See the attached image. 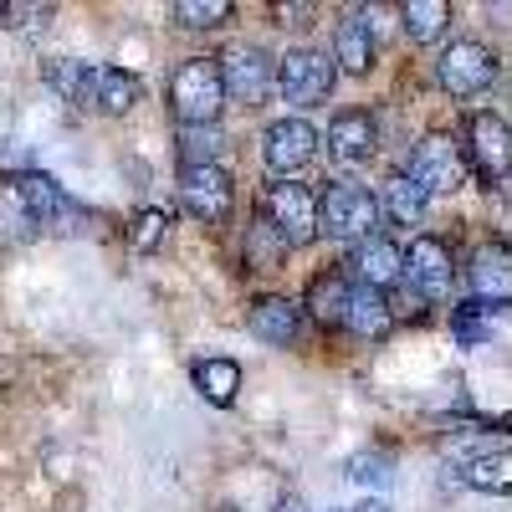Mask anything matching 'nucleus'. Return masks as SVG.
<instances>
[{
    "label": "nucleus",
    "instance_id": "nucleus-9",
    "mask_svg": "<svg viewBox=\"0 0 512 512\" xmlns=\"http://www.w3.org/2000/svg\"><path fill=\"white\" fill-rule=\"evenodd\" d=\"M497 57L482 47V41H451V47L441 52V62H436V77H441V88L451 93V98H477V93H487L492 82H497Z\"/></svg>",
    "mask_w": 512,
    "mask_h": 512
},
{
    "label": "nucleus",
    "instance_id": "nucleus-2",
    "mask_svg": "<svg viewBox=\"0 0 512 512\" xmlns=\"http://www.w3.org/2000/svg\"><path fill=\"white\" fill-rule=\"evenodd\" d=\"M272 88L282 93V103L292 108H318L333 98L338 88V67L328 62V52H308V47H297L287 57H277V82Z\"/></svg>",
    "mask_w": 512,
    "mask_h": 512
},
{
    "label": "nucleus",
    "instance_id": "nucleus-30",
    "mask_svg": "<svg viewBox=\"0 0 512 512\" xmlns=\"http://www.w3.org/2000/svg\"><path fill=\"white\" fill-rule=\"evenodd\" d=\"M482 313H492V308H482V303H461L456 308V338H461V344L466 349H477V344H487V338H492V323L482 318Z\"/></svg>",
    "mask_w": 512,
    "mask_h": 512
},
{
    "label": "nucleus",
    "instance_id": "nucleus-1",
    "mask_svg": "<svg viewBox=\"0 0 512 512\" xmlns=\"http://www.w3.org/2000/svg\"><path fill=\"white\" fill-rule=\"evenodd\" d=\"M169 108H175L180 128H205L216 123L226 108V88H221V67L216 57H185L169 77Z\"/></svg>",
    "mask_w": 512,
    "mask_h": 512
},
{
    "label": "nucleus",
    "instance_id": "nucleus-14",
    "mask_svg": "<svg viewBox=\"0 0 512 512\" xmlns=\"http://www.w3.org/2000/svg\"><path fill=\"white\" fill-rule=\"evenodd\" d=\"M333 328H349L354 338H384V333L395 328V308L384 303V292H369V287H359V282L349 277Z\"/></svg>",
    "mask_w": 512,
    "mask_h": 512
},
{
    "label": "nucleus",
    "instance_id": "nucleus-4",
    "mask_svg": "<svg viewBox=\"0 0 512 512\" xmlns=\"http://www.w3.org/2000/svg\"><path fill=\"white\" fill-rule=\"evenodd\" d=\"M374 226H379V200L364 185H328V195H318V236L369 241Z\"/></svg>",
    "mask_w": 512,
    "mask_h": 512
},
{
    "label": "nucleus",
    "instance_id": "nucleus-22",
    "mask_svg": "<svg viewBox=\"0 0 512 512\" xmlns=\"http://www.w3.org/2000/svg\"><path fill=\"white\" fill-rule=\"evenodd\" d=\"M425 205H431V195H425L410 175H395L390 185H384V200H379V210H390L395 226H420L425 221Z\"/></svg>",
    "mask_w": 512,
    "mask_h": 512
},
{
    "label": "nucleus",
    "instance_id": "nucleus-24",
    "mask_svg": "<svg viewBox=\"0 0 512 512\" xmlns=\"http://www.w3.org/2000/svg\"><path fill=\"white\" fill-rule=\"evenodd\" d=\"M461 482L477 487V492H507V446H497L487 456H472L461 466Z\"/></svg>",
    "mask_w": 512,
    "mask_h": 512
},
{
    "label": "nucleus",
    "instance_id": "nucleus-7",
    "mask_svg": "<svg viewBox=\"0 0 512 512\" xmlns=\"http://www.w3.org/2000/svg\"><path fill=\"white\" fill-rule=\"evenodd\" d=\"M461 159L477 169V180L487 190H497L507 180V164H512V134H507V118L502 113H472L466 123V144Z\"/></svg>",
    "mask_w": 512,
    "mask_h": 512
},
{
    "label": "nucleus",
    "instance_id": "nucleus-6",
    "mask_svg": "<svg viewBox=\"0 0 512 512\" xmlns=\"http://www.w3.org/2000/svg\"><path fill=\"white\" fill-rule=\"evenodd\" d=\"M11 200H16V210L26 216V226H36V231H77V221H82V210L67 200V190L52 175H36V169L16 175Z\"/></svg>",
    "mask_w": 512,
    "mask_h": 512
},
{
    "label": "nucleus",
    "instance_id": "nucleus-34",
    "mask_svg": "<svg viewBox=\"0 0 512 512\" xmlns=\"http://www.w3.org/2000/svg\"><path fill=\"white\" fill-rule=\"evenodd\" d=\"M0 16H6V6H0Z\"/></svg>",
    "mask_w": 512,
    "mask_h": 512
},
{
    "label": "nucleus",
    "instance_id": "nucleus-10",
    "mask_svg": "<svg viewBox=\"0 0 512 512\" xmlns=\"http://www.w3.org/2000/svg\"><path fill=\"white\" fill-rule=\"evenodd\" d=\"M410 180L425 190V195H451L461 190L466 180V159H461V144L451 134H425L410 154Z\"/></svg>",
    "mask_w": 512,
    "mask_h": 512
},
{
    "label": "nucleus",
    "instance_id": "nucleus-32",
    "mask_svg": "<svg viewBox=\"0 0 512 512\" xmlns=\"http://www.w3.org/2000/svg\"><path fill=\"white\" fill-rule=\"evenodd\" d=\"M272 512H308V507H303V502H297V497H287V502H277Z\"/></svg>",
    "mask_w": 512,
    "mask_h": 512
},
{
    "label": "nucleus",
    "instance_id": "nucleus-20",
    "mask_svg": "<svg viewBox=\"0 0 512 512\" xmlns=\"http://www.w3.org/2000/svg\"><path fill=\"white\" fill-rule=\"evenodd\" d=\"M93 62H72V57H57V62H47L41 67V77H47V88L62 98V103H72V108H88V98H93Z\"/></svg>",
    "mask_w": 512,
    "mask_h": 512
},
{
    "label": "nucleus",
    "instance_id": "nucleus-33",
    "mask_svg": "<svg viewBox=\"0 0 512 512\" xmlns=\"http://www.w3.org/2000/svg\"><path fill=\"white\" fill-rule=\"evenodd\" d=\"M354 512H390V507H384V502H359Z\"/></svg>",
    "mask_w": 512,
    "mask_h": 512
},
{
    "label": "nucleus",
    "instance_id": "nucleus-19",
    "mask_svg": "<svg viewBox=\"0 0 512 512\" xmlns=\"http://www.w3.org/2000/svg\"><path fill=\"white\" fill-rule=\"evenodd\" d=\"M472 303H492V308H502L507 303V246H482L477 256H472Z\"/></svg>",
    "mask_w": 512,
    "mask_h": 512
},
{
    "label": "nucleus",
    "instance_id": "nucleus-31",
    "mask_svg": "<svg viewBox=\"0 0 512 512\" xmlns=\"http://www.w3.org/2000/svg\"><path fill=\"white\" fill-rule=\"evenodd\" d=\"M6 16H21V21H16L21 31H47L52 6H6Z\"/></svg>",
    "mask_w": 512,
    "mask_h": 512
},
{
    "label": "nucleus",
    "instance_id": "nucleus-17",
    "mask_svg": "<svg viewBox=\"0 0 512 512\" xmlns=\"http://www.w3.org/2000/svg\"><path fill=\"white\" fill-rule=\"evenodd\" d=\"M333 62L344 67V72H354V77H364V72L374 67V26H369V16H364V11H354L349 21H338V36H333Z\"/></svg>",
    "mask_w": 512,
    "mask_h": 512
},
{
    "label": "nucleus",
    "instance_id": "nucleus-25",
    "mask_svg": "<svg viewBox=\"0 0 512 512\" xmlns=\"http://www.w3.org/2000/svg\"><path fill=\"white\" fill-rule=\"evenodd\" d=\"M287 256V241L272 231V221L267 216H256V226H251V236H246V267H256V272H267V267H277Z\"/></svg>",
    "mask_w": 512,
    "mask_h": 512
},
{
    "label": "nucleus",
    "instance_id": "nucleus-3",
    "mask_svg": "<svg viewBox=\"0 0 512 512\" xmlns=\"http://www.w3.org/2000/svg\"><path fill=\"white\" fill-rule=\"evenodd\" d=\"M262 216L287 241V251L318 241V195L303 180H272L267 195H262Z\"/></svg>",
    "mask_w": 512,
    "mask_h": 512
},
{
    "label": "nucleus",
    "instance_id": "nucleus-8",
    "mask_svg": "<svg viewBox=\"0 0 512 512\" xmlns=\"http://www.w3.org/2000/svg\"><path fill=\"white\" fill-rule=\"evenodd\" d=\"M415 297L425 303H446L451 287H456V262H451V246L441 236H415L410 251H405V277Z\"/></svg>",
    "mask_w": 512,
    "mask_h": 512
},
{
    "label": "nucleus",
    "instance_id": "nucleus-27",
    "mask_svg": "<svg viewBox=\"0 0 512 512\" xmlns=\"http://www.w3.org/2000/svg\"><path fill=\"white\" fill-rule=\"evenodd\" d=\"M175 21L190 26V31H210V26L231 21V6H226V0H180V6H175Z\"/></svg>",
    "mask_w": 512,
    "mask_h": 512
},
{
    "label": "nucleus",
    "instance_id": "nucleus-5",
    "mask_svg": "<svg viewBox=\"0 0 512 512\" xmlns=\"http://www.w3.org/2000/svg\"><path fill=\"white\" fill-rule=\"evenodd\" d=\"M180 205L200 226H226L236 210V185L221 164H185L180 169Z\"/></svg>",
    "mask_w": 512,
    "mask_h": 512
},
{
    "label": "nucleus",
    "instance_id": "nucleus-13",
    "mask_svg": "<svg viewBox=\"0 0 512 512\" xmlns=\"http://www.w3.org/2000/svg\"><path fill=\"white\" fill-rule=\"evenodd\" d=\"M349 277L359 282V287H369V292H390V287H400V277H405V251L390 241V236H369V241H354V251H349Z\"/></svg>",
    "mask_w": 512,
    "mask_h": 512
},
{
    "label": "nucleus",
    "instance_id": "nucleus-11",
    "mask_svg": "<svg viewBox=\"0 0 512 512\" xmlns=\"http://www.w3.org/2000/svg\"><path fill=\"white\" fill-rule=\"evenodd\" d=\"M221 67V88L226 98L256 108V103H267L272 98V82H277V62L262 52V47H231L226 57H216Z\"/></svg>",
    "mask_w": 512,
    "mask_h": 512
},
{
    "label": "nucleus",
    "instance_id": "nucleus-29",
    "mask_svg": "<svg viewBox=\"0 0 512 512\" xmlns=\"http://www.w3.org/2000/svg\"><path fill=\"white\" fill-rule=\"evenodd\" d=\"M349 477L364 482V487H390L395 461H390V451H359V456L349 461Z\"/></svg>",
    "mask_w": 512,
    "mask_h": 512
},
{
    "label": "nucleus",
    "instance_id": "nucleus-23",
    "mask_svg": "<svg viewBox=\"0 0 512 512\" xmlns=\"http://www.w3.org/2000/svg\"><path fill=\"white\" fill-rule=\"evenodd\" d=\"M400 21H405V36L425 47V41H441L446 36L451 6H446V0H410V6L400 11Z\"/></svg>",
    "mask_w": 512,
    "mask_h": 512
},
{
    "label": "nucleus",
    "instance_id": "nucleus-16",
    "mask_svg": "<svg viewBox=\"0 0 512 512\" xmlns=\"http://www.w3.org/2000/svg\"><path fill=\"white\" fill-rule=\"evenodd\" d=\"M374 144H379V128L364 108H344L333 123H328V154L338 164H364L374 159Z\"/></svg>",
    "mask_w": 512,
    "mask_h": 512
},
{
    "label": "nucleus",
    "instance_id": "nucleus-12",
    "mask_svg": "<svg viewBox=\"0 0 512 512\" xmlns=\"http://www.w3.org/2000/svg\"><path fill=\"white\" fill-rule=\"evenodd\" d=\"M313 154H318V128L308 118H277L262 134V159L277 180H292Z\"/></svg>",
    "mask_w": 512,
    "mask_h": 512
},
{
    "label": "nucleus",
    "instance_id": "nucleus-28",
    "mask_svg": "<svg viewBox=\"0 0 512 512\" xmlns=\"http://www.w3.org/2000/svg\"><path fill=\"white\" fill-rule=\"evenodd\" d=\"M164 236H169V210L149 205V210H139V216H134V231H128V246H134V251H154Z\"/></svg>",
    "mask_w": 512,
    "mask_h": 512
},
{
    "label": "nucleus",
    "instance_id": "nucleus-15",
    "mask_svg": "<svg viewBox=\"0 0 512 512\" xmlns=\"http://www.w3.org/2000/svg\"><path fill=\"white\" fill-rule=\"evenodd\" d=\"M246 328L262 338V344H277V349H287V344H297L303 338V308L292 303V297H256V303L246 308Z\"/></svg>",
    "mask_w": 512,
    "mask_h": 512
},
{
    "label": "nucleus",
    "instance_id": "nucleus-21",
    "mask_svg": "<svg viewBox=\"0 0 512 512\" xmlns=\"http://www.w3.org/2000/svg\"><path fill=\"white\" fill-rule=\"evenodd\" d=\"M190 379H195V390H200V400H210V405H236V390H241V364L236 359H200L195 369H190Z\"/></svg>",
    "mask_w": 512,
    "mask_h": 512
},
{
    "label": "nucleus",
    "instance_id": "nucleus-26",
    "mask_svg": "<svg viewBox=\"0 0 512 512\" xmlns=\"http://www.w3.org/2000/svg\"><path fill=\"white\" fill-rule=\"evenodd\" d=\"M221 128L216 123H205V128H180V169L185 164H216L221 154Z\"/></svg>",
    "mask_w": 512,
    "mask_h": 512
},
{
    "label": "nucleus",
    "instance_id": "nucleus-18",
    "mask_svg": "<svg viewBox=\"0 0 512 512\" xmlns=\"http://www.w3.org/2000/svg\"><path fill=\"white\" fill-rule=\"evenodd\" d=\"M139 77L134 72H123V67H98L93 72V98H88V108H98V113H108V118H123L128 108L139 103Z\"/></svg>",
    "mask_w": 512,
    "mask_h": 512
}]
</instances>
